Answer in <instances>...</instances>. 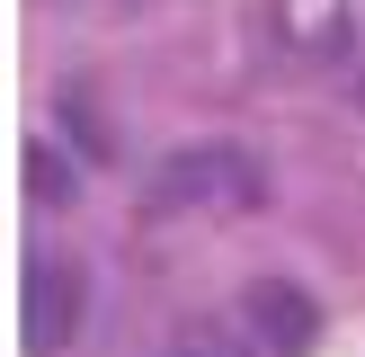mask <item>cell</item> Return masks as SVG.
Returning a JSON list of instances; mask_svg holds the SVG:
<instances>
[{"label":"cell","instance_id":"3","mask_svg":"<svg viewBox=\"0 0 365 357\" xmlns=\"http://www.w3.org/2000/svg\"><path fill=\"white\" fill-rule=\"evenodd\" d=\"M267 45L285 63H356L365 0H267Z\"/></svg>","mask_w":365,"mask_h":357},{"label":"cell","instance_id":"1","mask_svg":"<svg viewBox=\"0 0 365 357\" xmlns=\"http://www.w3.org/2000/svg\"><path fill=\"white\" fill-rule=\"evenodd\" d=\"M259 196H267V170L250 161V143H178L143 178L152 214H259Z\"/></svg>","mask_w":365,"mask_h":357},{"label":"cell","instance_id":"2","mask_svg":"<svg viewBox=\"0 0 365 357\" xmlns=\"http://www.w3.org/2000/svg\"><path fill=\"white\" fill-rule=\"evenodd\" d=\"M18 321H27V357H63L71 339L89 331V268L36 250V259H27V286H18Z\"/></svg>","mask_w":365,"mask_h":357},{"label":"cell","instance_id":"4","mask_svg":"<svg viewBox=\"0 0 365 357\" xmlns=\"http://www.w3.org/2000/svg\"><path fill=\"white\" fill-rule=\"evenodd\" d=\"M241 331L259 339L267 357H303V348L321 339V303L303 295L294 277H259V286L241 295Z\"/></svg>","mask_w":365,"mask_h":357},{"label":"cell","instance_id":"5","mask_svg":"<svg viewBox=\"0 0 365 357\" xmlns=\"http://www.w3.org/2000/svg\"><path fill=\"white\" fill-rule=\"evenodd\" d=\"M170 357H267V348H259L250 331H223V321H187Z\"/></svg>","mask_w":365,"mask_h":357},{"label":"cell","instance_id":"6","mask_svg":"<svg viewBox=\"0 0 365 357\" xmlns=\"http://www.w3.org/2000/svg\"><path fill=\"white\" fill-rule=\"evenodd\" d=\"M27 188H36V206H63L71 196V170H63L53 143H27Z\"/></svg>","mask_w":365,"mask_h":357}]
</instances>
